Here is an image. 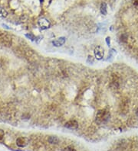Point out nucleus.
Returning a JSON list of instances; mask_svg holds the SVG:
<instances>
[{
  "instance_id": "nucleus-15",
  "label": "nucleus",
  "mask_w": 138,
  "mask_h": 151,
  "mask_svg": "<svg viewBox=\"0 0 138 151\" xmlns=\"http://www.w3.org/2000/svg\"><path fill=\"white\" fill-rule=\"evenodd\" d=\"M135 113H136V115L138 117V108H137V110H136V112H135Z\"/></svg>"
},
{
  "instance_id": "nucleus-11",
  "label": "nucleus",
  "mask_w": 138,
  "mask_h": 151,
  "mask_svg": "<svg viewBox=\"0 0 138 151\" xmlns=\"http://www.w3.org/2000/svg\"><path fill=\"white\" fill-rule=\"evenodd\" d=\"M64 151H76V150L71 147V146H68V147H66L65 149H64Z\"/></svg>"
},
{
  "instance_id": "nucleus-8",
  "label": "nucleus",
  "mask_w": 138,
  "mask_h": 151,
  "mask_svg": "<svg viewBox=\"0 0 138 151\" xmlns=\"http://www.w3.org/2000/svg\"><path fill=\"white\" fill-rule=\"evenodd\" d=\"M48 142L50 143V144H58V142H59V139L57 137H55V136H51V137H50L49 138H48Z\"/></svg>"
},
{
  "instance_id": "nucleus-10",
  "label": "nucleus",
  "mask_w": 138,
  "mask_h": 151,
  "mask_svg": "<svg viewBox=\"0 0 138 151\" xmlns=\"http://www.w3.org/2000/svg\"><path fill=\"white\" fill-rule=\"evenodd\" d=\"M127 38H128V36L127 34H123L121 36H120V41L124 43H126L127 42Z\"/></svg>"
},
{
  "instance_id": "nucleus-14",
  "label": "nucleus",
  "mask_w": 138,
  "mask_h": 151,
  "mask_svg": "<svg viewBox=\"0 0 138 151\" xmlns=\"http://www.w3.org/2000/svg\"><path fill=\"white\" fill-rule=\"evenodd\" d=\"M106 41H107V43H108V45H110V38H109V37H108V38H107Z\"/></svg>"
},
{
  "instance_id": "nucleus-4",
  "label": "nucleus",
  "mask_w": 138,
  "mask_h": 151,
  "mask_svg": "<svg viewBox=\"0 0 138 151\" xmlns=\"http://www.w3.org/2000/svg\"><path fill=\"white\" fill-rule=\"evenodd\" d=\"M39 26L42 28V29H46L48 28L50 26V22H48V20H47L45 18H42L39 19Z\"/></svg>"
},
{
  "instance_id": "nucleus-9",
  "label": "nucleus",
  "mask_w": 138,
  "mask_h": 151,
  "mask_svg": "<svg viewBox=\"0 0 138 151\" xmlns=\"http://www.w3.org/2000/svg\"><path fill=\"white\" fill-rule=\"evenodd\" d=\"M7 15H8V12L4 8L0 7V17L1 18H5Z\"/></svg>"
},
{
  "instance_id": "nucleus-13",
  "label": "nucleus",
  "mask_w": 138,
  "mask_h": 151,
  "mask_svg": "<svg viewBox=\"0 0 138 151\" xmlns=\"http://www.w3.org/2000/svg\"><path fill=\"white\" fill-rule=\"evenodd\" d=\"M133 4L135 7L138 8V0H133Z\"/></svg>"
},
{
  "instance_id": "nucleus-1",
  "label": "nucleus",
  "mask_w": 138,
  "mask_h": 151,
  "mask_svg": "<svg viewBox=\"0 0 138 151\" xmlns=\"http://www.w3.org/2000/svg\"><path fill=\"white\" fill-rule=\"evenodd\" d=\"M110 117H111V114L108 111L105 109H101L97 112L96 117H95V121L98 125H102V124L106 123L109 120Z\"/></svg>"
},
{
  "instance_id": "nucleus-6",
  "label": "nucleus",
  "mask_w": 138,
  "mask_h": 151,
  "mask_svg": "<svg viewBox=\"0 0 138 151\" xmlns=\"http://www.w3.org/2000/svg\"><path fill=\"white\" fill-rule=\"evenodd\" d=\"M65 43V38H63V37L58 38L56 40L52 41V43L55 47H61Z\"/></svg>"
},
{
  "instance_id": "nucleus-12",
  "label": "nucleus",
  "mask_w": 138,
  "mask_h": 151,
  "mask_svg": "<svg viewBox=\"0 0 138 151\" xmlns=\"http://www.w3.org/2000/svg\"><path fill=\"white\" fill-rule=\"evenodd\" d=\"M4 134H5V133H4V130H2V129H0V140H2V139L3 138V137H4Z\"/></svg>"
},
{
  "instance_id": "nucleus-2",
  "label": "nucleus",
  "mask_w": 138,
  "mask_h": 151,
  "mask_svg": "<svg viewBox=\"0 0 138 151\" xmlns=\"http://www.w3.org/2000/svg\"><path fill=\"white\" fill-rule=\"evenodd\" d=\"M94 55H95V57L97 60H101L104 57V49L101 47H100V46L97 47L94 49Z\"/></svg>"
},
{
  "instance_id": "nucleus-5",
  "label": "nucleus",
  "mask_w": 138,
  "mask_h": 151,
  "mask_svg": "<svg viewBox=\"0 0 138 151\" xmlns=\"http://www.w3.org/2000/svg\"><path fill=\"white\" fill-rule=\"evenodd\" d=\"M16 144L20 147H25L28 144V139L25 137H19L16 140Z\"/></svg>"
},
{
  "instance_id": "nucleus-7",
  "label": "nucleus",
  "mask_w": 138,
  "mask_h": 151,
  "mask_svg": "<svg viewBox=\"0 0 138 151\" xmlns=\"http://www.w3.org/2000/svg\"><path fill=\"white\" fill-rule=\"evenodd\" d=\"M108 6H107V3L106 2H102L101 5V7H100V10H101V12L102 15H106L107 13H108Z\"/></svg>"
},
{
  "instance_id": "nucleus-3",
  "label": "nucleus",
  "mask_w": 138,
  "mask_h": 151,
  "mask_svg": "<svg viewBox=\"0 0 138 151\" xmlns=\"http://www.w3.org/2000/svg\"><path fill=\"white\" fill-rule=\"evenodd\" d=\"M65 127L70 130H75L78 128V123L75 120H71L65 123Z\"/></svg>"
}]
</instances>
